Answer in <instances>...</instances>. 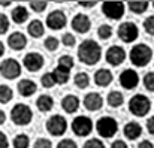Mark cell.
<instances>
[{"label": "cell", "instance_id": "cell-1", "mask_svg": "<svg viewBox=\"0 0 154 148\" xmlns=\"http://www.w3.org/2000/svg\"><path fill=\"white\" fill-rule=\"evenodd\" d=\"M102 58V47L94 39H85L78 47V60L82 64L94 66Z\"/></svg>", "mask_w": 154, "mask_h": 148}, {"label": "cell", "instance_id": "cell-2", "mask_svg": "<svg viewBox=\"0 0 154 148\" xmlns=\"http://www.w3.org/2000/svg\"><path fill=\"white\" fill-rule=\"evenodd\" d=\"M129 58L133 66L145 67L153 58V49L147 44H136L129 52Z\"/></svg>", "mask_w": 154, "mask_h": 148}, {"label": "cell", "instance_id": "cell-3", "mask_svg": "<svg viewBox=\"0 0 154 148\" xmlns=\"http://www.w3.org/2000/svg\"><path fill=\"white\" fill-rule=\"evenodd\" d=\"M11 120L15 126H27L33 120V111L26 103H17L11 109Z\"/></svg>", "mask_w": 154, "mask_h": 148}, {"label": "cell", "instance_id": "cell-4", "mask_svg": "<svg viewBox=\"0 0 154 148\" xmlns=\"http://www.w3.org/2000/svg\"><path fill=\"white\" fill-rule=\"evenodd\" d=\"M151 109V100L144 94H135L129 100V111L135 117H145Z\"/></svg>", "mask_w": 154, "mask_h": 148}, {"label": "cell", "instance_id": "cell-5", "mask_svg": "<svg viewBox=\"0 0 154 148\" xmlns=\"http://www.w3.org/2000/svg\"><path fill=\"white\" fill-rule=\"evenodd\" d=\"M96 130L99 133L100 138L109 139L112 136H115V133L118 132V121L109 115H105L102 118L97 120L96 123Z\"/></svg>", "mask_w": 154, "mask_h": 148}, {"label": "cell", "instance_id": "cell-6", "mask_svg": "<svg viewBox=\"0 0 154 148\" xmlns=\"http://www.w3.org/2000/svg\"><path fill=\"white\" fill-rule=\"evenodd\" d=\"M93 127H94V124H93L91 118H88L87 115H78V117H75L73 121H72V124H70L72 132L76 136H79V138L88 136L93 132Z\"/></svg>", "mask_w": 154, "mask_h": 148}, {"label": "cell", "instance_id": "cell-7", "mask_svg": "<svg viewBox=\"0 0 154 148\" xmlns=\"http://www.w3.org/2000/svg\"><path fill=\"white\" fill-rule=\"evenodd\" d=\"M45 129L48 130V133L51 136H63L66 133V130H67V121H66V118L63 115L54 114L47 120Z\"/></svg>", "mask_w": 154, "mask_h": 148}, {"label": "cell", "instance_id": "cell-8", "mask_svg": "<svg viewBox=\"0 0 154 148\" xmlns=\"http://www.w3.org/2000/svg\"><path fill=\"white\" fill-rule=\"evenodd\" d=\"M23 72V66L15 58H5L0 63V75L6 79H17Z\"/></svg>", "mask_w": 154, "mask_h": 148}, {"label": "cell", "instance_id": "cell-9", "mask_svg": "<svg viewBox=\"0 0 154 148\" xmlns=\"http://www.w3.org/2000/svg\"><path fill=\"white\" fill-rule=\"evenodd\" d=\"M117 35L120 38V41H123L124 44H132L138 39L139 36V29L135 23L132 21H127V23H121L118 26V30H117Z\"/></svg>", "mask_w": 154, "mask_h": 148}, {"label": "cell", "instance_id": "cell-10", "mask_svg": "<svg viewBox=\"0 0 154 148\" xmlns=\"http://www.w3.org/2000/svg\"><path fill=\"white\" fill-rule=\"evenodd\" d=\"M124 9H126V5L123 2H103L102 3V12L108 20H114V21L121 20L124 15Z\"/></svg>", "mask_w": 154, "mask_h": 148}, {"label": "cell", "instance_id": "cell-11", "mask_svg": "<svg viewBox=\"0 0 154 148\" xmlns=\"http://www.w3.org/2000/svg\"><path fill=\"white\" fill-rule=\"evenodd\" d=\"M44 64H45V57L41 52H36V51L26 54L24 58H23V66L29 72H38L44 67Z\"/></svg>", "mask_w": 154, "mask_h": 148}, {"label": "cell", "instance_id": "cell-12", "mask_svg": "<svg viewBox=\"0 0 154 148\" xmlns=\"http://www.w3.org/2000/svg\"><path fill=\"white\" fill-rule=\"evenodd\" d=\"M45 24H47V27L51 29V30H61V29H64L66 24H67V17H66V14H64L63 11L55 9V11H52V12H50V14L47 15Z\"/></svg>", "mask_w": 154, "mask_h": 148}, {"label": "cell", "instance_id": "cell-13", "mask_svg": "<svg viewBox=\"0 0 154 148\" xmlns=\"http://www.w3.org/2000/svg\"><path fill=\"white\" fill-rule=\"evenodd\" d=\"M118 81H120V85L124 88V90H133L138 87L139 84V75L136 70L133 69H124L120 76H118Z\"/></svg>", "mask_w": 154, "mask_h": 148}, {"label": "cell", "instance_id": "cell-14", "mask_svg": "<svg viewBox=\"0 0 154 148\" xmlns=\"http://www.w3.org/2000/svg\"><path fill=\"white\" fill-rule=\"evenodd\" d=\"M126 51L123 47H118V45H112L106 49V54H105V60L108 64L111 66H120L124 60H126Z\"/></svg>", "mask_w": 154, "mask_h": 148}, {"label": "cell", "instance_id": "cell-15", "mask_svg": "<svg viewBox=\"0 0 154 148\" xmlns=\"http://www.w3.org/2000/svg\"><path fill=\"white\" fill-rule=\"evenodd\" d=\"M70 26H72V29L76 32V33H87V32H90V29H91V20H90V17L88 15H85V14H76L73 18H72V23H70Z\"/></svg>", "mask_w": 154, "mask_h": 148}, {"label": "cell", "instance_id": "cell-16", "mask_svg": "<svg viewBox=\"0 0 154 148\" xmlns=\"http://www.w3.org/2000/svg\"><path fill=\"white\" fill-rule=\"evenodd\" d=\"M82 103H84V106H85V109H87V111L96 112V111L102 109V106H103V97L100 96V94H99V93H96V91H91V93H88V94H85V96H84Z\"/></svg>", "mask_w": 154, "mask_h": 148}, {"label": "cell", "instance_id": "cell-17", "mask_svg": "<svg viewBox=\"0 0 154 148\" xmlns=\"http://www.w3.org/2000/svg\"><path fill=\"white\" fill-rule=\"evenodd\" d=\"M8 47L14 51H23L27 47V36L21 32H14L8 36Z\"/></svg>", "mask_w": 154, "mask_h": 148}, {"label": "cell", "instance_id": "cell-18", "mask_svg": "<svg viewBox=\"0 0 154 148\" xmlns=\"http://www.w3.org/2000/svg\"><path fill=\"white\" fill-rule=\"evenodd\" d=\"M17 90H18V93H20L23 97H30V96H33V94L38 91V85H36V82H35L33 79L24 78V79H21V81L18 82Z\"/></svg>", "mask_w": 154, "mask_h": 148}, {"label": "cell", "instance_id": "cell-19", "mask_svg": "<svg viewBox=\"0 0 154 148\" xmlns=\"http://www.w3.org/2000/svg\"><path fill=\"white\" fill-rule=\"evenodd\" d=\"M79 103H81L79 99H78V96H75V94H66L64 97L61 99V102H60L61 109L66 114H75L78 111V108H79Z\"/></svg>", "mask_w": 154, "mask_h": 148}, {"label": "cell", "instance_id": "cell-20", "mask_svg": "<svg viewBox=\"0 0 154 148\" xmlns=\"http://www.w3.org/2000/svg\"><path fill=\"white\" fill-rule=\"evenodd\" d=\"M112 79H114V75L109 69L102 67V69H97L96 73H94V82H96L97 87H103V88L108 87L112 82Z\"/></svg>", "mask_w": 154, "mask_h": 148}, {"label": "cell", "instance_id": "cell-21", "mask_svg": "<svg viewBox=\"0 0 154 148\" xmlns=\"http://www.w3.org/2000/svg\"><path fill=\"white\" fill-rule=\"evenodd\" d=\"M27 33L33 39H41L45 35V26H44V23L41 20H38V18L32 20L29 23V26H27Z\"/></svg>", "mask_w": 154, "mask_h": 148}, {"label": "cell", "instance_id": "cell-22", "mask_svg": "<svg viewBox=\"0 0 154 148\" xmlns=\"http://www.w3.org/2000/svg\"><path fill=\"white\" fill-rule=\"evenodd\" d=\"M123 132H124V136H126L127 139L136 141V139L142 135V126H141L139 123H136V121H129V123L124 126Z\"/></svg>", "mask_w": 154, "mask_h": 148}, {"label": "cell", "instance_id": "cell-23", "mask_svg": "<svg viewBox=\"0 0 154 148\" xmlns=\"http://www.w3.org/2000/svg\"><path fill=\"white\" fill-rule=\"evenodd\" d=\"M11 20H12L14 23H17V24L26 23V21L29 20V9H27L26 6H23V5L15 6V8L12 9V12H11Z\"/></svg>", "mask_w": 154, "mask_h": 148}, {"label": "cell", "instance_id": "cell-24", "mask_svg": "<svg viewBox=\"0 0 154 148\" xmlns=\"http://www.w3.org/2000/svg\"><path fill=\"white\" fill-rule=\"evenodd\" d=\"M52 76H54V79H55V84L64 85V84L69 82V79H70V70L57 66V67L52 70Z\"/></svg>", "mask_w": 154, "mask_h": 148}, {"label": "cell", "instance_id": "cell-25", "mask_svg": "<svg viewBox=\"0 0 154 148\" xmlns=\"http://www.w3.org/2000/svg\"><path fill=\"white\" fill-rule=\"evenodd\" d=\"M36 106L41 112H50L54 106V99L50 94H41L36 99Z\"/></svg>", "mask_w": 154, "mask_h": 148}, {"label": "cell", "instance_id": "cell-26", "mask_svg": "<svg viewBox=\"0 0 154 148\" xmlns=\"http://www.w3.org/2000/svg\"><path fill=\"white\" fill-rule=\"evenodd\" d=\"M106 102L111 108H120L123 103H124V96L118 91V90H112L108 93V97H106Z\"/></svg>", "mask_w": 154, "mask_h": 148}, {"label": "cell", "instance_id": "cell-27", "mask_svg": "<svg viewBox=\"0 0 154 148\" xmlns=\"http://www.w3.org/2000/svg\"><path fill=\"white\" fill-rule=\"evenodd\" d=\"M127 8H129V11H132L133 14H136V15H142L148 8H150V3L148 2H129L127 3Z\"/></svg>", "mask_w": 154, "mask_h": 148}, {"label": "cell", "instance_id": "cell-28", "mask_svg": "<svg viewBox=\"0 0 154 148\" xmlns=\"http://www.w3.org/2000/svg\"><path fill=\"white\" fill-rule=\"evenodd\" d=\"M73 84H75L78 88H81V90L87 88L88 84H90V75H88L87 72H78V73L73 76Z\"/></svg>", "mask_w": 154, "mask_h": 148}, {"label": "cell", "instance_id": "cell-29", "mask_svg": "<svg viewBox=\"0 0 154 148\" xmlns=\"http://www.w3.org/2000/svg\"><path fill=\"white\" fill-rule=\"evenodd\" d=\"M14 99V90L8 85V84H2L0 85V103L6 105Z\"/></svg>", "mask_w": 154, "mask_h": 148}, {"label": "cell", "instance_id": "cell-30", "mask_svg": "<svg viewBox=\"0 0 154 148\" xmlns=\"http://www.w3.org/2000/svg\"><path fill=\"white\" fill-rule=\"evenodd\" d=\"M12 145H14V148H29L30 139H29V136L26 133H20V135H17L14 138Z\"/></svg>", "mask_w": 154, "mask_h": 148}, {"label": "cell", "instance_id": "cell-31", "mask_svg": "<svg viewBox=\"0 0 154 148\" xmlns=\"http://www.w3.org/2000/svg\"><path fill=\"white\" fill-rule=\"evenodd\" d=\"M57 66L70 70V69L75 66V60H73L72 55H69V54H63V55H60V58H58V64H57Z\"/></svg>", "mask_w": 154, "mask_h": 148}, {"label": "cell", "instance_id": "cell-32", "mask_svg": "<svg viewBox=\"0 0 154 148\" xmlns=\"http://www.w3.org/2000/svg\"><path fill=\"white\" fill-rule=\"evenodd\" d=\"M112 27L109 26V24H102V26H99V29H97V36H99V39H102V41H108L111 36H112Z\"/></svg>", "mask_w": 154, "mask_h": 148}, {"label": "cell", "instance_id": "cell-33", "mask_svg": "<svg viewBox=\"0 0 154 148\" xmlns=\"http://www.w3.org/2000/svg\"><path fill=\"white\" fill-rule=\"evenodd\" d=\"M58 45H60V41H58L55 36H48V38L44 41V47L48 49V51H51V52L57 51V49H58Z\"/></svg>", "mask_w": 154, "mask_h": 148}, {"label": "cell", "instance_id": "cell-34", "mask_svg": "<svg viewBox=\"0 0 154 148\" xmlns=\"http://www.w3.org/2000/svg\"><path fill=\"white\" fill-rule=\"evenodd\" d=\"M41 84H42L44 88H52V87L55 85V79H54V76H52V72H47V73L42 75Z\"/></svg>", "mask_w": 154, "mask_h": 148}, {"label": "cell", "instance_id": "cell-35", "mask_svg": "<svg viewBox=\"0 0 154 148\" xmlns=\"http://www.w3.org/2000/svg\"><path fill=\"white\" fill-rule=\"evenodd\" d=\"M29 6H30V9H32L33 12L42 14V12L48 8V2H36V0H33V2L29 3Z\"/></svg>", "mask_w": 154, "mask_h": 148}, {"label": "cell", "instance_id": "cell-36", "mask_svg": "<svg viewBox=\"0 0 154 148\" xmlns=\"http://www.w3.org/2000/svg\"><path fill=\"white\" fill-rule=\"evenodd\" d=\"M144 87L148 90V91H154V72H148L144 75Z\"/></svg>", "mask_w": 154, "mask_h": 148}, {"label": "cell", "instance_id": "cell-37", "mask_svg": "<svg viewBox=\"0 0 154 148\" xmlns=\"http://www.w3.org/2000/svg\"><path fill=\"white\" fill-rule=\"evenodd\" d=\"M144 30L148 33V35H151L154 36V15H150V17H147L145 20H144Z\"/></svg>", "mask_w": 154, "mask_h": 148}, {"label": "cell", "instance_id": "cell-38", "mask_svg": "<svg viewBox=\"0 0 154 148\" xmlns=\"http://www.w3.org/2000/svg\"><path fill=\"white\" fill-rule=\"evenodd\" d=\"M82 148H106V147H105V144L99 138H91V139H88V141L84 142Z\"/></svg>", "mask_w": 154, "mask_h": 148}, {"label": "cell", "instance_id": "cell-39", "mask_svg": "<svg viewBox=\"0 0 154 148\" xmlns=\"http://www.w3.org/2000/svg\"><path fill=\"white\" fill-rule=\"evenodd\" d=\"M9 27H11V23H9L8 15H5V14L0 12V35H5L9 30Z\"/></svg>", "mask_w": 154, "mask_h": 148}, {"label": "cell", "instance_id": "cell-40", "mask_svg": "<svg viewBox=\"0 0 154 148\" xmlns=\"http://www.w3.org/2000/svg\"><path fill=\"white\" fill-rule=\"evenodd\" d=\"M61 42H63V45L64 47H75V44H76V38L72 35V33H64L63 36H61Z\"/></svg>", "mask_w": 154, "mask_h": 148}, {"label": "cell", "instance_id": "cell-41", "mask_svg": "<svg viewBox=\"0 0 154 148\" xmlns=\"http://www.w3.org/2000/svg\"><path fill=\"white\" fill-rule=\"evenodd\" d=\"M33 148H52V144L48 138H38L33 144Z\"/></svg>", "mask_w": 154, "mask_h": 148}, {"label": "cell", "instance_id": "cell-42", "mask_svg": "<svg viewBox=\"0 0 154 148\" xmlns=\"http://www.w3.org/2000/svg\"><path fill=\"white\" fill-rule=\"evenodd\" d=\"M55 148H78V145H76V142H75L73 139L66 138V139H61V141L57 144Z\"/></svg>", "mask_w": 154, "mask_h": 148}, {"label": "cell", "instance_id": "cell-43", "mask_svg": "<svg viewBox=\"0 0 154 148\" xmlns=\"http://www.w3.org/2000/svg\"><path fill=\"white\" fill-rule=\"evenodd\" d=\"M0 148H9V141H8V136L0 132Z\"/></svg>", "mask_w": 154, "mask_h": 148}, {"label": "cell", "instance_id": "cell-44", "mask_svg": "<svg viewBox=\"0 0 154 148\" xmlns=\"http://www.w3.org/2000/svg\"><path fill=\"white\" fill-rule=\"evenodd\" d=\"M111 148H129V147H127V144L123 139H117V141H114L111 144Z\"/></svg>", "mask_w": 154, "mask_h": 148}, {"label": "cell", "instance_id": "cell-45", "mask_svg": "<svg viewBox=\"0 0 154 148\" xmlns=\"http://www.w3.org/2000/svg\"><path fill=\"white\" fill-rule=\"evenodd\" d=\"M147 129H148V133H151L154 136V115L147 120Z\"/></svg>", "mask_w": 154, "mask_h": 148}, {"label": "cell", "instance_id": "cell-46", "mask_svg": "<svg viewBox=\"0 0 154 148\" xmlns=\"http://www.w3.org/2000/svg\"><path fill=\"white\" fill-rule=\"evenodd\" d=\"M138 148H154V144L151 141H148V139H144V141H141L138 144Z\"/></svg>", "mask_w": 154, "mask_h": 148}, {"label": "cell", "instance_id": "cell-47", "mask_svg": "<svg viewBox=\"0 0 154 148\" xmlns=\"http://www.w3.org/2000/svg\"><path fill=\"white\" fill-rule=\"evenodd\" d=\"M78 5L82 6V8H94L97 3H96V2H79Z\"/></svg>", "mask_w": 154, "mask_h": 148}, {"label": "cell", "instance_id": "cell-48", "mask_svg": "<svg viewBox=\"0 0 154 148\" xmlns=\"http://www.w3.org/2000/svg\"><path fill=\"white\" fill-rule=\"evenodd\" d=\"M5 121H6V112L3 109H0V126L5 124Z\"/></svg>", "mask_w": 154, "mask_h": 148}, {"label": "cell", "instance_id": "cell-49", "mask_svg": "<svg viewBox=\"0 0 154 148\" xmlns=\"http://www.w3.org/2000/svg\"><path fill=\"white\" fill-rule=\"evenodd\" d=\"M3 54H5V44L0 41V57H3Z\"/></svg>", "mask_w": 154, "mask_h": 148}, {"label": "cell", "instance_id": "cell-50", "mask_svg": "<svg viewBox=\"0 0 154 148\" xmlns=\"http://www.w3.org/2000/svg\"><path fill=\"white\" fill-rule=\"evenodd\" d=\"M11 5H12L11 2H0V6H2V8H8V6H11Z\"/></svg>", "mask_w": 154, "mask_h": 148}, {"label": "cell", "instance_id": "cell-51", "mask_svg": "<svg viewBox=\"0 0 154 148\" xmlns=\"http://www.w3.org/2000/svg\"><path fill=\"white\" fill-rule=\"evenodd\" d=\"M153 8H154V2H153Z\"/></svg>", "mask_w": 154, "mask_h": 148}]
</instances>
